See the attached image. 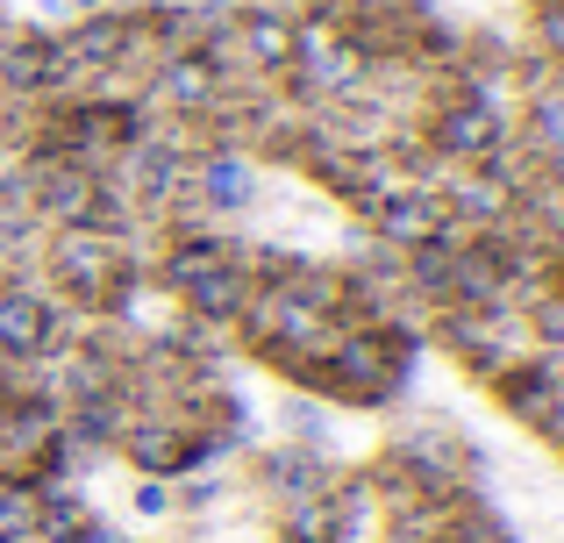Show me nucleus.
Here are the masks:
<instances>
[]
</instances>
